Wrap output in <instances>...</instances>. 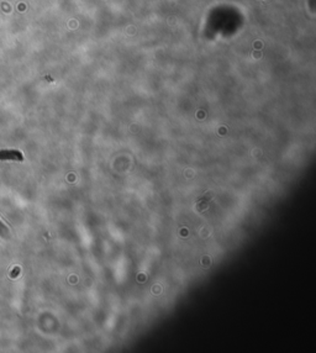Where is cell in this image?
Segmentation results:
<instances>
[{
	"label": "cell",
	"instance_id": "cell-1",
	"mask_svg": "<svg viewBox=\"0 0 316 353\" xmlns=\"http://www.w3.org/2000/svg\"><path fill=\"white\" fill-rule=\"evenodd\" d=\"M0 161H22V154L15 149H2Z\"/></svg>",
	"mask_w": 316,
	"mask_h": 353
}]
</instances>
